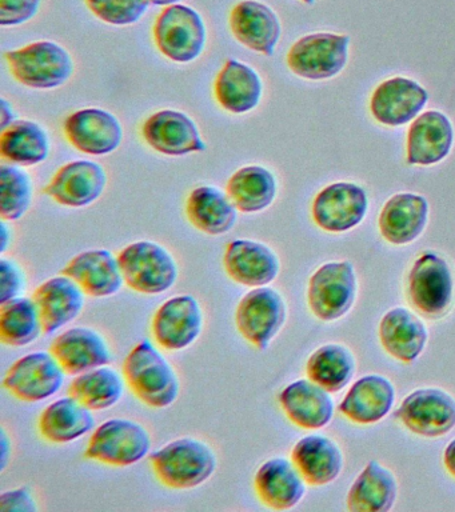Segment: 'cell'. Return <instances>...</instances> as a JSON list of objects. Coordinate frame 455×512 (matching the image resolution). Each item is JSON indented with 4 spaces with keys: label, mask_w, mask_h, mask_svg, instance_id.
Segmentation results:
<instances>
[{
    "label": "cell",
    "mask_w": 455,
    "mask_h": 512,
    "mask_svg": "<svg viewBox=\"0 0 455 512\" xmlns=\"http://www.w3.org/2000/svg\"><path fill=\"white\" fill-rule=\"evenodd\" d=\"M349 36L318 32L303 36L287 54V66L295 75L310 80L330 79L345 68Z\"/></svg>",
    "instance_id": "9c48e42d"
},
{
    "label": "cell",
    "mask_w": 455,
    "mask_h": 512,
    "mask_svg": "<svg viewBox=\"0 0 455 512\" xmlns=\"http://www.w3.org/2000/svg\"><path fill=\"white\" fill-rule=\"evenodd\" d=\"M0 447H2V460H0V463H2V470H5L7 467V463H9L10 456H11V440L9 438V435H7V432L5 428H2V434H0Z\"/></svg>",
    "instance_id": "7dc6e473"
},
{
    "label": "cell",
    "mask_w": 455,
    "mask_h": 512,
    "mask_svg": "<svg viewBox=\"0 0 455 512\" xmlns=\"http://www.w3.org/2000/svg\"><path fill=\"white\" fill-rule=\"evenodd\" d=\"M42 0H0V26L13 27L33 19Z\"/></svg>",
    "instance_id": "7bdbcfd3"
},
{
    "label": "cell",
    "mask_w": 455,
    "mask_h": 512,
    "mask_svg": "<svg viewBox=\"0 0 455 512\" xmlns=\"http://www.w3.org/2000/svg\"><path fill=\"white\" fill-rule=\"evenodd\" d=\"M94 427L93 411L70 395L49 404L38 422L39 434L54 444L75 442Z\"/></svg>",
    "instance_id": "4dcf8cb0"
},
{
    "label": "cell",
    "mask_w": 455,
    "mask_h": 512,
    "mask_svg": "<svg viewBox=\"0 0 455 512\" xmlns=\"http://www.w3.org/2000/svg\"><path fill=\"white\" fill-rule=\"evenodd\" d=\"M454 131L446 115L425 112L407 132V163L431 166L445 159L453 146Z\"/></svg>",
    "instance_id": "484cf974"
},
{
    "label": "cell",
    "mask_w": 455,
    "mask_h": 512,
    "mask_svg": "<svg viewBox=\"0 0 455 512\" xmlns=\"http://www.w3.org/2000/svg\"><path fill=\"white\" fill-rule=\"evenodd\" d=\"M14 122V112L11 104L6 99L0 100V124L3 130Z\"/></svg>",
    "instance_id": "f6af8a7d"
},
{
    "label": "cell",
    "mask_w": 455,
    "mask_h": 512,
    "mask_svg": "<svg viewBox=\"0 0 455 512\" xmlns=\"http://www.w3.org/2000/svg\"><path fill=\"white\" fill-rule=\"evenodd\" d=\"M0 227H2V230H0V235H2V246H0V251H2V254H5L7 248L10 247L11 238H13L11 234H13V231H11L9 224H7V220L2 219Z\"/></svg>",
    "instance_id": "c3c4849f"
},
{
    "label": "cell",
    "mask_w": 455,
    "mask_h": 512,
    "mask_svg": "<svg viewBox=\"0 0 455 512\" xmlns=\"http://www.w3.org/2000/svg\"><path fill=\"white\" fill-rule=\"evenodd\" d=\"M443 463H445L449 474L455 478V439L447 444L445 454H443Z\"/></svg>",
    "instance_id": "bcb514c9"
},
{
    "label": "cell",
    "mask_w": 455,
    "mask_h": 512,
    "mask_svg": "<svg viewBox=\"0 0 455 512\" xmlns=\"http://www.w3.org/2000/svg\"><path fill=\"white\" fill-rule=\"evenodd\" d=\"M287 306L283 296L271 287L247 292L235 311L239 334L258 350H266L285 326Z\"/></svg>",
    "instance_id": "ba28073f"
},
{
    "label": "cell",
    "mask_w": 455,
    "mask_h": 512,
    "mask_svg": "<svg viewBox=\"0 0 455 512\" xmlns=\"http://www.w3.org/2000/svg\"><path fill=\"white\" fill-rule=\"evenodd\" d=\"M86 296L75 280L63 274L38 286L33 299L41 312L43 334H54L77 319L85 307Z\"/></svg>",
    "instance_id": "ffe728a7"
},
{
    "label": "cell",
    "mask_w": 455,
    "mask_h": 512,
    "mask_svg": "<svg viewBox=\"0 0 455 512\" xmlns=\"http://www.w3.org/2000/svg\"><path fill=\"white\" fill-rule=\"evenodd\" d=\"M367 195L354 183L339 182L323 188L313 203V219L327 232H345L365 218Z\"/></svg>",
    "instance_id": "5bb4252c"
},
{
    "label": "cell",
    "mask_w": 455,
    "mask_h": 512,
    "mask_svg": "<svg viewBox=\"0 0 455 512\" xmlns=\"http://www.w3.org/2000/svg\"><path fill=\"white\" fill-rule=\"evenodd\" d=\"M291 460L310 486H325L341 475L343 455L333 440L322 435L305 436L295 444Z\"/></svg>",
    "instance_id": "f546056e"
},
{
    "label": "cell",
    "mask_w": 455,
    "mask_h": 512,
    "mask_svg": "<svg viewBox=\"0 0 455 512\" xmlns=\"http://www.w3.org/2000/svg\"><path fill=\"white\" fill-rule=\"evenodd\" d=\"M50 352L66 375L77 376L94 368L109 366L111 351L106 339L89 327L70 328L51 343Z\"/></svg>",
    "instance_id": "ac0fdd59"
},
{
    "label": "cell",
    "mask_w": 455,
    "mask_h": 512,
    "mask_svg": "<svg viewBox=\"0 0 455 512\" xmlns=\"http://www.w3.org/2000/svg\"><path fill=\"white\" fill-rule=\"evenodd\" d=\"M230 28L239 43L267 56L274 54L282 31L277 14L257 0H243L233 8Z\"/></svg>",
    "instance_id": "7402d4cb"
},
{
    "label": "cell",
    "mask_w": 455,
    "mask_h": 512,
    "mask_svg": "<svg viewBox=\"0 0 455 512\" xmlns=\"http://www.w3.org/2000/svg\"><path fill=\"white\" fill-rule=\"evenodd\" d=\"M123 376L131 392L151 408H167L181 392L177 372L150 340H142L126 356Z\"/></svg>",
    "instance_id": "6da1fadb"
},
{
    "label": "cell",
    "mask_w": 455,
    "mask_h": 512,
    "mask_svg": "<svg viewBox=\"0 0 455 512\" xmlns=\"http://www.w3.org/2000/svg\"><path fill=\"white\" fill-rule=\"evenodd\" d=\"M107 184L105 168L90 160H77L59 168L43 190L61 206L81 208L101 198Z\"/></svg>",
    "instance_id": "e0dca14e"
},
{
    "label": "cell",
    "mask_w": 455,
    "mask_h": 512,
    "mask_svg": "<svg viewBox=\"0 0 455 512\" xmlns=\"http://www.w3.org/2000/svg\"><path fill=\"white\" fill-rule=\"evenodd\" d=\"M151 467L163 486L191 490L206 483L217 470V455L197 438H179L150 456Z\"/></svg>",
    "instance_id": "7a4b0ae2"
},
{
    "label": "cell",
    "mask_w": 455,
    "mask_h": 512,
    "mask_svg": "<svg viewBox=\"0 0 455 512\" xmlns=\"http://www.w3.org/2000/svg\"><path fill=\"white\" fill-rule=\"evenodd\" d=\"M153 32L155 46L173 62H193L205 48V23L194 8L183 4L166 7L158 16Z\"/></svg>",
    "instance_id": "52a82bcc"
},
{
    "label": "cell",
    "mask_w": 455,
    "mask_h": 512,
    "mask_svg": "<svg viewBox=\"0 0 455 512\" xmlns=\"http://www.w3.org/2000/svg\"><path fill=\"white\" fill-rule=\"evenodd\" d=\"M43 332L41 312L33 298L19 296L0 304V340L10 347H25Z\"/></svg>",
    "instance_id": "74e56055"
},
{
    "label": "cell",
    "mask_w": 455,
    "mask_h": 512,
    "mask_svg": "<svg viewBox=\"0 0 455 512\" xmlns=\"http://www.w3.org/2000/svg\"><path fill=\"white\" fill-rule=\"evenodd\" d=\"M5 58L14 78L23 86L37 90L62 86L74 71L69 51L49 40L6 52Z\"/></svg>",
    "instance_id": "277c9868"
},
{
    "label": "cell",
    "mask_w": 455,
    "mask_h": 512,
    "mask_svg": "<svg viewBox=\"0 0 455 512\" xmlns=\"http://www.w3.org/2000/svg\"><path fill=\"white\" fill-rule=\"evenodd\" d=\"M66 372L51 352L22 356L7 371L3 387L22 402L37 403L58 394Z\"/></svg>",
    "instance_id": "8fae6325"
},
{
    "label": "cell",
    "mask_w": 455,
    "mask_h": 512,
    "mask_svg": "<svg viewBox=\"0 0 455 512\" xmlns=\"http://www.w3.org/2000/svg\"><path fill=\"white\" fill-rule=\"evenodd\" d=\"M301 2L306 3V4H313L315 2V0H301Z\"/></svg>",
    "instance_id": "f907efd6"
},
{
    "label": "cell",
    "mask_w": 455,
    "mask_h": 512,
    "mask_svg": "<svg viewBox=\"0 0 455 512\" xmlns=\"http://www.w3.org/2000/svg\"><path fill=\"white\" fill-rule=\"evenodd\" d=\"M355 359L349 348L326 344L311 354L306 364L310 380L329 392H339L353 379Z\"/></svg>",
    "instance_id": "f35d334b"
},
{
    "label": "cell",
    "mask_w": 455,
    "mask_h": 512,
    "mask_svg": "<svg viewBox=\"0 0 455 512\" xmlns=\"http://www.w3.org/2000/svg\"><path fill=\"white\" fill-rule=\"evenodd\" d=\"M125 376L109 366L94 368L75 376L69 395L91 411L109 410L125 394Z\"/></svg>",
    "instance_id": "8d00e7d4"
},
{
    "label": "cell",
    "mask_w": 455,
    "mask_h": 512,
    "mask_svg": "<svg viewBox=\"0 0 455 512\" xmlns=\"http://www.w3.org/2000/svg\"><path fill=\"white\" fill-rule=\"evenodd\" d=\"M394 402L395 390L390 380L379 375H369L353 384L339 406V411L351 422L374 424L389 414Z\"/></svg>",
    "instance_id": "f1b7e54d"
},
{
    "label": "cell",
    "mask_w": 455,
    "mask_h": 512,
    "mask_svg": "<svg viewBox=\"0 0 455 512\" xmlns=\"http://www.w3.org/2000/svg\"><path fill=\"white\" fill-rule=\"evenodd\" d=\"M151 436L141 423L117 418L95 428L85 456L94 462L113 467H129L149 455Z\"/></svg>",
    "instance_id": "5b68a950"
},
{
    "label": "cell",
    "mask_w": 455,
    "mask_h": 512,
    "mask_svg": "<svg viewBox=\"0 0 455 512\" xmlns=\"http://www.w3.org/2000/svg\"><path fill=\"white\" fill-rule=\"evenodd\" d=\"M33 202V184L30 176L13 164L0 166V216L15 222L29 211Z\"/></svg>",
    "instance_id": "ab89813d"
},
{
    "label": "cell",
    "mask_w": 455,
    "mask_h": 512,
    "mask_svg": "<svg viewBox=\"0 0 455 512\" xmlns=\"http://www.w3.org/2000/svg\"><path fill=\"white\" fill-rule=\"evenodd\" d=\"M142 135L151 148L163 155L182 156L206 148L193 120L179 111L165 110L151 115L143 124Z\"/></svg>",
    "instance_id": "d6986e66"
},
{
    "label": "cell",
    "mask_w": 455,
    "mask_h": 512,
    "mask_svg": "<svg viewBox=\"0 0 455 512\" xmlns=\"http://www.w3.org/2000/svg\"><path fill=\"white\" fill-rule=\"evenodd\" d=\"M26 286L23 268L13 259H0V304L22 296Z\"/></svg>",
    "instance_id": "b9f144b4"
},
{
    "label": "cell",
    "mask_w": 455,
    "mask_h": 512,
    "mask_svg": "<svg viewBox=\"0 0 455 512\" xmlns=\"http://www.w3.org/2000/svg\"><path fill=\"white\" fill-rule=\"evenodd\" d=\"M223 266L231 280L250 288L269 286L281 271L277 254L266 244L249 239L227 244Z\"/></svg>",
    "instance_id": "2e32d148"
},
{
    "label": "cell",
    "mask_w": 455,
    "mask_h": 512,
    "mask_svg": "<svg viewBox=\"0 0 455 512\" xmlns=\"http://www.w3.org/2000/svg\"><path fill=\"white\" fill-rule=\"evenodd\" d=\"M151 4H155V6H173V4H178L181 0H150Z\"/></svg>",
    "instance_id": "681fc988"
},
{
    "label": "cell",
    "mask_w": 455,
    "mask_h": 512,
    "mask_svg": "<svg viewBox=\"0 0 455 512\" xmlns=\"http://www.w3.org/2000/svg\"><path fill=\"white\" fill-rule=\"evenodd\" d=\"M407 295L411 306L427 318L445 316L454 299L453 274L446 260L434 252H423L411 268Z\"/></svg>",
    "instance_id": "8992f818"
},
{
    "label": "cell",
    "mask_w": 455,
    "mask_h": 512,
    "mask_svg": "<svg viewBox=\"0 0 455 512\" xmlns=\"http://www.w3.org/2000/svg\"><path fill=\"white\" fill-rule=\"evenodd\" d=\"M357 276L350 262L327 263L310 278L307 299L311 312L323 322L346 315L357 296Z\"/></svg>",
    "instance_id": "30bf717a"
},
{
    "label": "cell",
    "mask_w": 455,
    "mask_h": 512,
    "mask_svg": "<svg viewBox=\"0 0 455 512\" xmlns=\"http://www.w3.org/2000/svg\"><path fill=\"white\" fill-rule=\"evenodd\" d=\"M49 152V136L39 124L30 120H17L0 135V156L11 164L35 166L46 160Z\"/></svg>",
    "instance_id": "e575fe53"
},
{
    "label": "cell",
    "mask_w": 455,
    "mask_h": 512,
    "mask_svg": "<svg viewBox=\"0 0 455 512\" xmlns=\"http://www.w3.org/2000/svg\"><path fill=\"white\" fill-rule=\"evenodd\" d=\"M79 284L91 298H107L118 294L125 284L117 256L107 250L82 252L62 270Z\"/></svg>",
    "instance_id": "603a6c76"
},
{
    "label": "cell",
    "mask_w": 455,
    "mask_h": 512,
    "mask_svg": "<svg viewBox=\"0 0 455 512\" xmlns=\"http://www.w3.org/2000/svg\"><path fill=\"white\" fill-rule=\"evenodd\" d=\"M215 98L231 114H246L261 102L262 80L253 68L235 59L227 60L214 84Z\"/></svg>",
    "instance_id": "1f68e13d"
},
{
    "label": "cell",
    "mask_w": 455,
    "mask_h": 512,
    "mask_svg": "<svg viewBox=\"0 0 455 512\" xmlns=\"http://www.w3.org/2000/svg\"><path fill=\"white\" fill-rule=\"evenodd\" d=\"M429 203L423 196L398 194L387 200L379 216V230L391 244L414 242L425 230Z\"/></svg>",
    "instance_id": "83f0119b"
},
{
    "label": "cell",
    "mask_w": 455,
    "mask_h": 512,
    "mask_svg": "<svg viewBox=\"0 0 455 512\" xmlns=\"http://www.w3.org/2000/svg\"><path fill=\"white\" fill-rule=\"evenodd\" d=\"M395 416L414 434L439 438L455 427V399L439 388L411 392Z\"/></svg>",
    "instance_id": "4fadbf2b"
},
{
    "label": "cell",
    "mask_w": 455,
    "mask_h": 512,
    "mask_svg": "<svg viewBox=\"0 0 455 512\" xmlns=\"http://www.w3.org/2000/svg\"><path fill=\"white\" fill-rule=\"evenodd\" d=\"M190 223L207 235H223L233 230L238 219V210L227 192L203 186L191 192L186 204Z\"/></svg>",
    "instance_id": "836d02e7"
},
{
    "label": "cell",
    "mask_w": 455,
    "mask_h": 512,
    "mask_svg": "<svg viewBox=\"0 0 455 512\" xmlns=\"http://www.w3.org/2000/svg\"><path fill=\"white\" fill-rule=\"evenodd\" d=\"M205 326L201 303L193 295H177L155 312L151 332L158 346L182 351L197 342Z\"/></svg>",
    "instance_id": "7c38bea8"
},
{
    "label": "cell",
    "mask_w": 455,
    "mask_h": 512,
    "mask_svg": "<svg viewBox=\"0 0 455 512\" xmlns=\"http://www.w3.org/2000/svg\"><path fill=\"white\" fill-rule=\"evenodd\" d=\"M425 323L407 308H393L379 324V339L387 354L403 363H413L425 350Z\"/></svg>",
    "instance_id": "4316f807"
},
{
    "label": "cell",
    "mask_w": 455,
    "mask_h": 512,
    "mask_svg": "<svg viewBox=\"0 0 455 512\" xmlns=\"http://www.w3.org/2000/svg\"><path fill=\"white\" fill-rule=\"evenodd\" d=\"M226 192L238 211L255 214L266 210L274 202L277 182L266 168L243 167L231 176Z\"/></svg>",
    "instance_id": "d590c367"
},
{
    "label": "cell",
    "mask_w": 455,
    "mask_h": 512,
    "mask_svg": "<svg viewBox=\"0 0 455 512\" xmlns=\"http://www.w3.org/2000/svg\"><path fill=\"white\" fill-rule=\"evenodd\" d=\"M71 146L87 155L111 154L121 146L123 130L113 114L101 108H86L71 114L63 124Z\"/></svg>",
    "instance_id": "9a60e30c"
},
{
    "label": "cell",
    "mask_w": 455,
    "mask_h": 512,
    "mask_svg": "<svg viewBox=\"0 0 455 512\" xmlns=\"http://www.w3.org/2000/svg\"><path fill=\"white\" fill-rule=\"evenodd\" d=\"M2 512H37L38 504L30 488L19 487L0 495Z\"/></svg>",
    "instance_id": "ee69618b"
},
{
    "label": "cell",
    "mask_w": 455,
    "mask_h": 512,
    "mask_svg": "<svg viewBox=\"0 0 455 512\" xmlns=\"http://www.w3.org/2000/svg\"><path fill=\"white\" fill-rule=\"evenodd\" d=\"M86 6L102 22L129 26L146 14L150 0H85Z\"/></svg>",
    "instance_id": "60d3db41"
},
{
    "label": "cell",
    "mask_w": 455,
    "mask_h": 512,
    "mask_svg": "<svg viewBox=\"0 0 455 512\" xmlns=\"http://www.w3.org/2000/svg\"><path fill=\"white\" fill-rule=\"evenodd\" d=\"M398 495V483L393 472L375 460L367 463L347 495V510L351 512H386L393 508Z\"/></svg>",
    "instance_id": "d6a6232c"
},
{
    "label": "cell",
    "mask_w": 455,
    "mask_h": 512,
    "mask_svg": "<svg viewBox=\"0 0 455 512\" xmlns=\"http://www.w3.org/2000/svg\"><path fill=\"white\" fill-rule=\"evenodd\" d=\"M305 483L293 460L285 458L267 460L258 468L254 479L259 500L277 511L297 506L306 494Z\"/></svg>",
    "instance_id": "cb8c5ba5"
},
{
    "label": "cell",
    "mask_w": 455,
    "mask_h": 512,
    "mask_svg": "<svg viewBox=\"0 0 455 512\" xmlns=\"http://www.w3.org/2000/svg\"><path fill=\"white\" fill-rule=\"evenodd\" d=\"M125 283L135 292L159 295L169 291L178 280V264L161 244L137 242L118 255Z\"/></svg>",
    "instance_id": "3957f363"
},
{
    "label": "cell",
    "mask_w": 455,
    "mask_h": 512,
    "mask_svg": "<svg viewBox=\"0 0 455 512\" xmlns=\"http://www.w3.org/2000/svg\"><path fill=\"white\" fill-rule=\"evenodd\" d=\"M278 399L290 422L305 430H319L333 419L334 402L329 391L313 380H295L283 388Z\"/></svg>",
    "instance_id": "d4e9b609"
},
{
    "label": "cell",
    "mask_w": 455,
    "mask_h": 512,
    "mask_svg": "<svg viewBox=\"0 0 455 512\" xmlns=\"http://www.w3.org/2000/svg\"><path fill=\"white\" fill-rule=\"evenodd\" d=\"M427 100L429 94L414 80L393 78L379 84L371 96L370 110L377 122L398 127L411 122Z\"/></svg>",
    "instance_id": "44dd1931"
}]
</instances>
